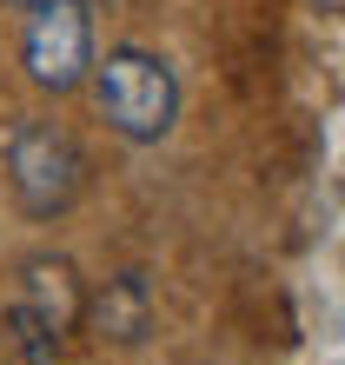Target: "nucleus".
I'll return each instance as SVG.
<instances>
[{"instance_id": "nucleus-5", "label": "nucleus", "mask_w": 345, "mask_h": 365, "mask_svg": "<svg viewBox=\"0 0 345 365\" xmlns=\"http://www.w3.org/2000/svg\"><path fill=\"white\" fill-rule=\"evenodd\" d=\"M86 319H93V332L113 339V346H140V339L153 332V299H146V279H140V272L106 279V292L86 299Z\"/></svg>"}, {"instance_id": "nucleus-1", "label": "nucleus", "mask_w": 345, "mask_h": 365, "mask_svg": "<svg viewBox=\"0 0 345 365\" xmlns=\"http://www.w3.org/2000/svg\"><path fill=\"white\" fill-rule=\"evenodd\" d=\"M93 100L100 120L133 146H153L180 126V73L153 47H113L106 60H93Z\"/></svg>"}, {"instance_id": "nucleus-4", "label": "nucleus", "mask_w": 345, "mask_h": 365, "mask_svg": "<svg viewBox=\"0 0 345 365\" xmlns=\"http://www.w3.org/2000/svg\"><path fill=\"white\" fill-rule=\"evenodd\" d=\"M86 319V292H80V272L73 259H53V252H40V259L20 266L14 279V306H7V326L14 339L27 346V359L47 365L60 352V339Z\"/></svg>"}, {"instance_id": "nucleus-2", "label": "nucleus", "mask_w": 345, "mask_h": 365, "mask_svg": "<svg viewBox=\"0 0 345 365\" xmlns=\"http://www.w3.org/2000/svg\"><path fill=\"white\" fill-rule=\"evenodd\" d=\"M7 186L27 220H60L73 212V200L86 192V153L67 126L53 120H20L7 140Z\"/></svg>"}, {"instance_id": "nucleus-3", "label": "nucleus", "mask_w": 345, "mask_h": 365, "mask_svg": "<svg viewBox=\"0 0 345 365\" xmlns=\"http://www.w3.org/2000/svg\"><path fill=\"white\" fill-rule=\"evenodd\" d=\"M20 67L40 93H73L93 80V14H86V0H27Z\"/></svg>"}]
</instances>
